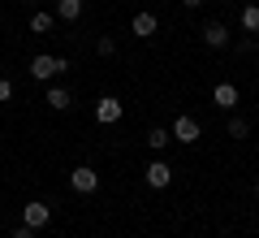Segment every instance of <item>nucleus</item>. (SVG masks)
<instances>
[{"mask_svg":"<svg viewBox=\"0 0 259 238\" xmlns=\"http://www.w3.org/2000/svg\"><path fill=\"white\" fill-rule=\"evenodd\" d=\"M69 70V61H65V56H35V61H30V78H39V83H52L56 74H65Z\"/></svg>","mask_w":259,"mask_h":238,"instance_id":"f257e3e1","label":"nucleus"},{"mask_svg":"<svg viewBox=\"0 0 259 238\" xmlns=\"http://www.w3.org/2000/svg\"><path fill=\"white\" fill-rule=\"evenodd\" d=\"M121 100L117 95H100V100H95V121H100V126H117L121 121Z\"/></svg>","mask_w":259,"mask_h":238,"instance_id":"f03ea898","label":"nucleus"},{"mask_svg":"<svg viewBox=\"0 0 259 238\" xmlns=\"http://www.w3.org/2000/svg\"><path fill=\"white\" fill-rule=\"evenodd\" d=\"M69 186H74L78 195H95L100 191V174H95L91 165H78L74 174H69Z\"/></svg>","mask_w":259,"mask_h":238,"instance_id":"7ed1b4c3","label":"nucleus"},{"mask_svg":"<svg viewBox=\"0 0 259 238\" xmlns=\"http://www.w3.org/2000/svg\"><path fill=\"white\" fill-rule=\"evenodd\" d=\"M173 139H177V143H199L203 130H199V121H194V117H186V113H182V117L173 121Z\"/></svg>","mask_w":259,"mask_h":238,"instance_id":"20e7f679","label":"nucleus"},{"mask_svg":"<svg viewBox=\"0 0 259 238\" xmlns=\"http://www.w3.org/2000/svg\"><path fill=\"white\" fill-rule=\"evenodd\" d=\"M48 221H52V208H48V203H26V208H22V225H30V229H44Z\"/></svg>","mask_w":259,"mask_h":238,"instance_id":"39448f33","label":"nucleus"},{"mask_svg":"<svg viewBox=\"0 0 259 238\" xmlns=\"http://www.w3.org/2000/svg\"><path fill=\"white\" fill-rule=\"evenodd\" d=\"M168 182H173V169H168V160H151V165H147V186L164 191Z\"/></svg>","mask_w":259,"mask_h":238,"instance_id":"423d86ee","label":"nucleus"},{"mask_svg":"<svg viewBox=\"0 0 259 238\" xmlns=\"http://www.w3.org/2000/svg\"><path fill=\"white\" fill-rule=\"evenodd\" d=\"M130 30H134L139 39H151V35H156V13H134Z\"/></svg>","mask_w":259,"mask_h":238,"instance_id":"0eeeda50","label":"nucleus"},{"mask_svg":"<svg viewBox=\"0 0 259 238\" xmlns=\"http://www.w3.org/2000/svg\"><path fill=\"white\" fill-rule=\"evenodd\" d=\"M212 100L221 104V109H238V87H233V83H216Z\"/></svg>","mask_w":259,"mask_h":238,"instance_id":"6e6552de","label":"nucleus"},{"mask_svg":"<svg viewBox=\"0 0 259 238\" xmlns=\"http://www.w3.org/2000/svg\"><path fill=\"white\" fill-rule=\"evenodd\" d=\"M203 44H207V48H225V44H229V30H225L221 22H212V26L203 30Z\"/></svg>","mask_w":259,"mask_h":238,"instance_id":"1a4fd4ad","label":"nucleus"},{"mask_svg":"<svg viewBox=\"0 0 259 238\" xmlns=\"http://www.w3.org/2000/svg\"><path fill=\"white\" fill-rule=\"evenodd\" d=\"M56 18L61 22H78L82 18V0H61V5H56Z\"/></svg>","mask_w":259,"mask_h":238,"instance_id":"9d476101","label":"nucleus"},{"mask_svg":"<svg viewBox=\"0 0 259 238\" xmlns=\"http://www.w3.org/2000/svg\"><path fill=\"white\" fill-rule=\"evenodd\" d=\"M168 143H173V130H164V126H156V130L147 134V147H151V152H164Z\"/></svg>","mask_w":259,"mask_h":238,"instance_id":"9b49d317","label":"nucleus"},{"mask_svg":"<svg viewBox=\"0 0 259 238\" xmlns=\"http://www.w3.org/2000/svg\"><path fill=\"white\" fill-rule=\"evenodd\" d=\"M48 104H52L56 113H65L74 100H69V91H65V87H48Z\"/></svg>","mask_w":259,"mask_h":238,"instance_id":"f8f14e48","label":"nucleus"},{"mask_svg":"<svg viewBox=\"0 0 259 238\" xmlns=\"http://www.w3.org/2000/svg\"><path fill=\"white\" fill-rule=\"evenodd\" d=\"M242 26H246L250 35H259V5H246V9H242Z\"/></svg>","mask_w":259,"mask_h":238,"instance_id":"ddd939ff","label":"nucleus"},{"mask_svg":"<svg viewBox=\"0 0 259 238\" xmlns=\"http://www.w3.org/2000/svg\"><path fill=\"white\" fill-rule=\"evenodd\" d=\"M52 13H35V18H30V30H35V35H48V30H52Z\"/></svg>","mask_w":259,"mask_h":238,"instance_id":"4468645a","label":"nucleus"},{"mask_svg":"<svg viewBox=\"0 0 259 238\" xmlns=\"http://www.w3.org/2000/svg\"><path fill=\"white\" fill-rule=\"evenodd\" d=\"M229 134H233V139H246V134H250V126H246L242 117H229Z\"/></svg>","mask_w":259,"mask_h":238,"instance_id":"2eb2a0df","label":"nucleus"},{"mask_svg":"<svg viewBox=\"0 0 259 238\" xmlns=\"http://www.w3.org/2000/svg\"><path fill=\"white\" fill-rule=\"evenodd\" d=\"M95 52H100V56H112V52H117V44L104 35V39H95Z\"/></svg>","mask_w":259,"mask_h":238,"instance_id":"dca6fc26","label":"nucleus"},{"mask_svg":"<svg viewBox=\"0 0 259 238\" xmlns=\"http://www.w3.org/2000/svg\"><path fill=\"white\" fill-rule=\"evenodd\" d=\"M9 95H13V83H9V78H0V104L9 100Z\"/></svg>","mask_w":259,"mask_h":238,"instance_id":"f3484780","label":"nucleus"},{"mask_svg":"<svg viewBox=\"0 0 259 238\" xmlns=\"http://www.w3.org/2000/svg\"><path fill=\"white\" fill-rule=\"evenodd\" d=\"M13 238H35V229H30V225H22V229H13Z\"/></svg>","mask_w":259,"mask_h":238,"instance_id":"a211bd4d","label":"nucleus"},{"mask_svg":"<svg viewBox=\"0 0 259 238\" xmlns=\"http://www.w3.org/2000/svg\"><path fill=\"white\" fill-rule=\"evenodd\" d=\"M182 5H186V9H199V5H203V0H182Z\"/></svg>","mask_w":259,"mask_h":238,"instance_id":"6ab92c4d","label":"nucleus"},{"mask_svg":"<svg viewBox=\"0 0 259 238\" xmlns=\"http://www.w3.org/2000/svg\"><path fill=\"white\" fill-rule=\"evenodd\" d=\"M255 195H259V182H255Z\"/></svg>","mask_w":259,"mask_h":238,"instance_id":"aec40b11","label":"nucleus"}]
</instances>
